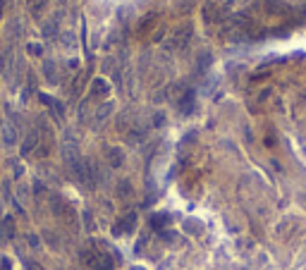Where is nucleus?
I'll return each mask as SVG.
<instances>
[{"mask_svg":"<svg viewBox=\"0 0 306 270\" xmlns=\"http://www.w3.org/2000/svg\"><path fill=\"white\" fill-rule=\"evenodd\" d=\"M27 10L34 19H38L43 15V10H46V0H27Z\"/></svg>","mask_w":306,"mask_h":270,"instance_id":"nucleus-3","label":"nucleus"},{"mask_svg":"<svg viewBox=\"0 0 306 270\" xmlns=\"http://www.w3.org/2000/svg\"><path fill=\"white\" fill-rule=\"evenodd\" d=\"M108 156H110L112 165H120V162H122V153H120V151H108Z\"/></svg>","mask_w":306,"mask_h":270,"instance_id":"nucleus-8","label":"nucleus"},{"mask_svg":"<svg viewBox=\"0 0 306 270\" xmlns=\"http://www.w3.org/2000/svg\"><path fill=\"white\" fill-rule=\"evenodd\" d=\"M156 19H158V15H146L139 22V36H144L146 29H151V24H156Z\"/></svg>","mask_w":306,"mask_h":270,"instance_id":"nucleus-7","label":"nucleus"},{"mask_svg":"<svg viewBox=\"0 0 306 270\" xmlns=\"http://www.w3.org/2000/svg\"><path fill=\"white\" fill-rule=\"evenodd\" d=\"M192 108H194V93H192V91H187V93L182 96V101H180V110H182L184 115H189Z\"/></svg>","mask_w":306,"mask_h":270,"instance_id":"nucleus-6","label":"nucleus"},{"mask_svg":"<svg viewBox=\"0 0 306 270\" xmlns=\"http://www.w3.org/2000/svg\"><path fill=\"white\" fill-rule=\"evenodd\" d=\"M192 34H194L192 24H180V27H175L172 34H170V38H167V48H170V51H182V48L189 43Z\"/></svg>","mask_w":306,"mask_h":270,"instance_id":"nucleus-1","label":"nucleus"},{"mask_svg":"<svg viewBox=\"0 0 306 270\" xmlns=\"http://www.w3.org/2000/svg\"><path fill=\"white\" fill-rule=\"evenodd\" d=\"M5 5H7V0H0V19H2V12H5Z\"/></svg>","mask_w":306,"mask_h":270,"instance_id":"nucleus-9","label":"nucleus"},{"mask_svg":"<svg viewBox=\"0 0 306 270\" xmlns=\"http://www.w3.org/2000/svg\"><path fill=\"white\" fill-rule=\"evenodd\" d=\"M225 15H227V10L220 7L218 2H206V5H203V19H206V22H211V24L223 22Z\"/></svg>","mask_w":306,"mask_h":270,"instance_id":"nucleus-2","label":"nucleus"},{"mask_svg":"<svg viewBox=\"0 0 306 270\" xmlns=\"http://www.w3.org/2000/svg\"><path fill=\"white\" fill-rule=\"evenodd\" d=\"M134 222H137V216L132 213V216H127L122 222H117L115 225V234H122V232H129L132 227H134Z\"/></svg>","mask_w":306,"mask_h":270,"instance_id":"nucleus-4","label":"nucleus"},{"mask_svg":"<svg viewBox=\"0 0 306 270\" xmlns=\"http://www.w3.org/2000/svg\"><path fill=\"white\" fill-rule=\"evenodd\" d=\"M108 91H110V86L106 79H96L91 86V96H108Z\"/></svg>","mask_w":306,"mask_h":270,"instance_id":"nucleus-5","label":"nucleus"}]
</instances>
